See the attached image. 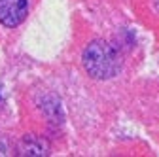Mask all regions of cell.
Returning <instances> with one entry per match:
<instances>
[{
	"mask_svg": "<svg viewBox=\"0 0 159 157\" xmlns=\"http://www.w3.org/2000/svg\"><path fill=\"white\" fill-rule=\"evenodd\" d=\"M46 150H48L46 144L42 140H38L32 134L25 136L23 142L19 144V153H23V155H44V153H48Z\"/></svg>",
	"mask_w": 159,
	"mask_h": 157,
	"instance_id": "3",
	"label": "cell"
},
{
	"mask_svg": "<svg viewBox=\"0 0 159 157\" xmlns=\"http://www.w3.org/2000/svg\"><path fill=\"white\" fill-rule=\"evenodd\" d=\"M29 13V0H0V23L4 27H17Z\"/></svg>",
	"mask_w": 159,
	"mask_h": 157,
	"instance_id": "2",
	"label": "cell"
},
{
	"mask_svg": "<svg viewBox=\"0 0 159 157\" xmlns=\"http://www.w3.org/2000/svg\"><path fill=\"white\" fill-rule=\"evenodd\" d=\"M85 72L95 80H110L121 70V57L117 49L104 40H93L82 55Z\"/></svg>",
	"mask_w": 159,
	"mask_h": 157,
	"instance_id": "1",
	"label": "cell"
}]
</instances>
